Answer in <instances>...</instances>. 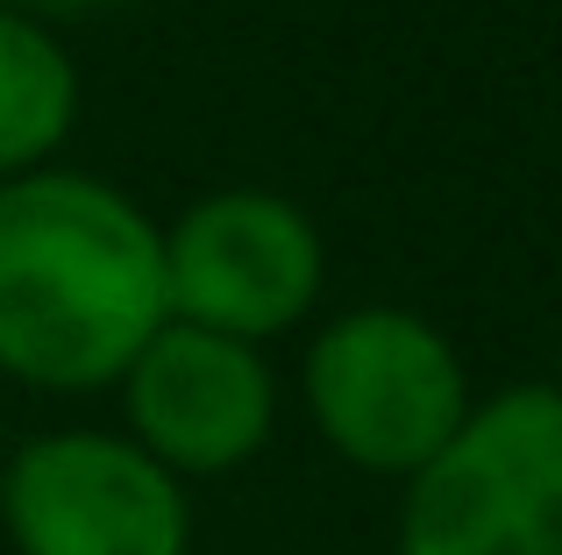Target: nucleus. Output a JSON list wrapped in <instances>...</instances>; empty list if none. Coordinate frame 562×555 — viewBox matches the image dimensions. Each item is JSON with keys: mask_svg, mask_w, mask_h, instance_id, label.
<instances>
[{"mask_svg": "<svg viewBox=\"0 0 562 555\" xmlns=\"http://www.w3.org/2000/svg\"><path fill=\"white\" fill-rule=\"evenodd\" d=\"M128 442L157 456L171 477H228L263 456L278 428V377L257 342L165 320L122 371Z\"/></svg>", "mask_w": 562, "mask_h": 555, "instance_id": "6", "label": "nucleus"}, {"mask_svg": "<svg viewBox=\"0 0 562 555\" xmlns=\"http://www.w3.org/2000/svg\"><path fill=\"white\" fill-rule=\"evenodd\" d=\"M321 278H328L321 228L263 185L206 193L165 228L171 320L235 335V342L263 349L271 335L300 328L321 299Z\"/></svg>", "mask_w": 562, "mask_h": 555, "instance_id": "5", "label": "nucleus"}, {"mask_svg": "<svg viewBox=\"0 0 562 555\" xmlns=\"http://www.w3.org/2000/svg\"><path fill=\"white\" fill-rule=\"evenodd\" d=\"M306 420L342 463L371 477H420L470 420V377L456 342L406 306H349L300 363Z\"/></svg>", "mask_w": 562, "mask_h": 555, "instance_id": "2", "label": "nucleus"}, {"mask_svg": "<svg viewBox=\"0 0 562 555\" xmlns=\"http://www.w3.org/2000/svg\"><path fill=\"white\" fill-rule=\"evenodd\" d=\"M8 8H14V14H36V22H43V14H86V8H108V0H8Z\"/></svg>", "mask_w": 562, "mask_h": 555, "instance_id": "8", "label": "nucleus"}, {"mask_svg": "<svg viewBox=\"0 0 562 555\" xmlns=\"http://www.w3.org/2000/svg\"><path fill=\"white\" fill-rule=\"evenodd\" d=\"M398 555H562V392L477 399L456 442L406 477Z\"/></svg>", "mask_w": 562, "mask_h": 555, "instance_id": "3", "label": "nucleus"}, {"mask_svg": "<svg viewBox=\"0 0 562 555\" xmlns=\"http://www.w3.org/2000/svg\"><path fill=\"white\" fill-rule=\"evenodd\" d=\"M171 320L165 228L93 171L0 179V371L36 392H108Z\"/></svg>", "mask_w": 562, "mask_h": 555, "instance_id": "1", "label": "nucleus"}, {"mask_svg": "<svg viewBox=\"0 0 562 555\" xmlns=\"http://www.w3.org/2000/svg\"><path fill=\"white\" fill-rule=\"evenodd\" d=\"M14 555H192L186 485L128 434L57 428L0 456Z\"/></svg>", "mask_w": 562, "mask_h": 555, "instance_id": "4", "label": "nucleus"}, {"mask_svg": "<svg viewBox=\"0 0 562 555\" xmlns=\"http://www.w3.org/2000/svg\"><path fill=\"white\" fill-rule=\"evenodd\" d=\"M79 122V71L50 22L0 8V179L43 171Z\"/></svg>", "mask_w": 562, "mask_h": 555, "instance_id": "7", "label": "nucleus"}, {"mask_svg": "<svg viewBox=\"0 0 562 555\" xmlns=\"http://www.w3.org/2000/svg\"><path fill=\"white\" fill-rule=\"evenodd\" d=\"M555 392H562V363H555Z\"/></svg>", "mask_w": 562, "mask_h": 555, "instance_id": "9", "label": "nucleus"}]
</instances>
